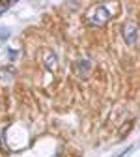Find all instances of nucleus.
Listing matches in <instances>:
<instances>
[{"label":"nucleus","mask_w":140,"mask_h":157,"mask_svg":"<svg viewBox=\"0 0 140 157\" xmlns=\"http://www.w3.org/2000/svg\"><path fill=\"white\" fill-rule=\"evenodd\" d=\"M123 37H125V41H127L129 45L134 43V39H136V30H134L133 25H125V28H123Z\"/></svg>","instance_id":"f257e3e1"}]
</instances>
